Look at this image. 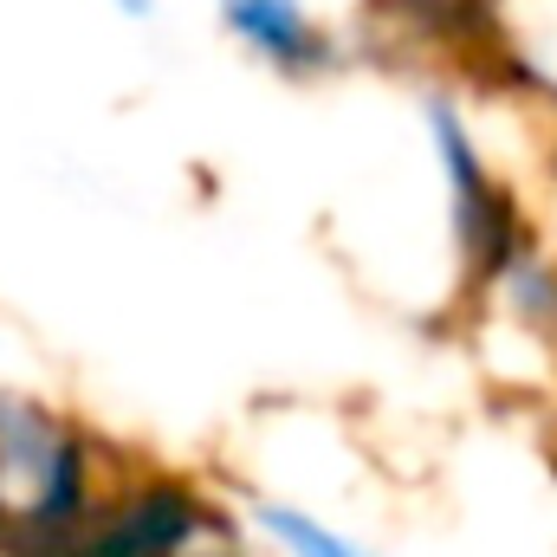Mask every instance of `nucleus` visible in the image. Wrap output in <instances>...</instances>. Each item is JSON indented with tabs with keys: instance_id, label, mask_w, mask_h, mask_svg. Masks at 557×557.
<instances>
[{
	"instance_id": "1",
	"label": "nucleus",
	"mask_w": 557,
	"mask_h": 557,
	"mask_svg": "<svg viewBox=\"0 0 557 557\" xmlns=\"http://www.w3.org/2000/svg\"><path fill=\"white\" fill-rule=\"evenodd\" d=\"M421 131H428V156H434V175H441V195H447V227H454L460 253L486 278H499L525 247H519L512 201L493 182V162H486V149L473 137V124L460 117L454 98L428 91L421 98Z\"/></svg>"
},
{
	"instance_id": "3",
	"label": "nucleus",
	"mask_w": 557,
	"mask_h": 557,
	"mask_svg": "<svg viewBox=\"0 0 557 557\" xmlns=\"http://www.w3.org/2000/svg\"><path fill=\"white\" fill-rule=\"evenodd\" d=\"M195 525H201V512L182 486H149L104 525L91 557H175L195 539Z\"/></svg>"
},
{
	"instance_id": "5",
	"label": "nucleus",
	"mask_w": 557,
	"mask_h": 557,
	"mask_svg": "<svg viewBox=\"0 0 557 557\" xmlns=\"http://www.w3.org/2000/svg\"><path fill=\"white\" fill-rule=\"evenodd\" d=\"M111 13H117V20H131V26H149V20L162 13V0H111Z\"/></svg>"
},
{
	"instance_id": "2",
	"label": "nucleus",
	"mask_w": 557,
	"mask_h": 557,
	"mask_svg": "<svg viewBox=\"0 0 557 557\" xmlns=\"http://www.w3.org/2000/svg\"><path fill=\"white\" fill-rule=\"evenodd\" d=\"M214 13L247 59L273 65L285 78H318L337 65V46L305 0H214Z\"/></svg>"
},
{
	"instance_id": "4",
	"label": "nucleus",
	"mask_w": 557,
	"mask_h": 557,
	"mask_svg": "<svg viewBox=\"0 0 557 557\" xmlns=\"http://www.w3.org/2000/svg\"><path fill=\"white\" fill-rule=\"evenodd\" d=\"M260 525H267V539H278L292 557H363L350 539L324 532V525H318V519H305L298 506H260Z\"/></svg>"
}]
</instances>
